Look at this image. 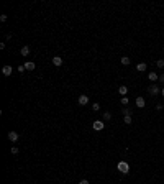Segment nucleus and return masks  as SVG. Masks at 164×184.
<instances>
[{
  "mask_svg": "<svg viewBox=\"0 0 164 184\" xmlns=\"http://www.w3.org/2000/svg\"><path fill=\"white\" fill-rule=\"evenodd\" d=\"M12 66H3V68H2V73H3V76H10L12 74Z\"/></svg>",
  "mask_w": 164,
  "mask_h": 184,
  "instance_id": "nucleus-6",
  "label": "nucleus"
},
{
  "mask_svg": "<svg viewBox=\"0 0 164 184\" xmlns=\"http://www.w3.org/2000/svg\"><path fill=\"white\" fill-rule=\"evenodd\" d=\"M89 104V97L87 95H81L79 97V105H87Z\"/></svg>",
  "mask_w": 164,
  "mask_h": 184,
  "instance_id": "nucleus-7",
  "label": "nucleus"
},
{
  "mask_svg": "<svg viewBox=\"0 0 164 184\" xmlns=\"http://www.w3.org/2000/svg\"><path fill=\"white\" fill-rule=\"evenodd\" d=\"M148 79L153 81V82H156V81H159V76H158L156 73H149V74H148Z\"/></svg>",
  "mask_w": 164,
  "mask_h": 184,
  "instance_id": "nucleus-10",
  "label": "nucleus"
},
{
  "mask_svg": "<svg viewBox=\"0 0 164 184\" xmlns=\"http://www.w3.org/2000/svg\"><path fill=\"white\" fill-rule=\"evenodd\" d=\"M23 66H25V69H26V71H33L34 68H36V66H34V62H33V61H28V62H25Z\"/></svg>",
  "mask_w": 164,
  "mask_h": 184,
  "instance_id": "nucleus-5",
  "label": "nucleus"
},
{
  "mask_svg": "<svg viewBox=\"0 0 164 184\" xmlns=\"http://www.w3.org/2000/svg\"><path fill=\"white\" fill-rule=\"evenodd\" d=\"M123 122H125L126 125H130L131 123V115H125V117H123Z\"/></svg>",
  "mask_w": 164,
  "mask_h": 184,
  "instance_id": "nucleus-15",
  "label": "nucleus"
},
{
  "mask_svg": "<svg viewBox=\"0 0 164 184\" xmlns=\"http://www.w3.org/2000/svg\"><path fill=\"white\" fill-rule=\"evenodd\" d=\"M0 20H2V21H7V15H5V13H2V15H0Z\"/></svg>",
  "mask_w": 164,
  "mask_h": 184,
  "instance_id": "nucleus-22",
  "label": "nucleus"
},
{
  "mask_svg": "<svg viewBox=\"0 0 164 184\" xmlns=\"http://www.w3.org/2000/svg\"><path fill=\"white\" fill-rule=\"evenodd\" d=\"M79 184H89V181H87V179H82V181L79 182Z\"/></svg>",
  "mask_w": 164,
  "mask_h": 184,
  "instance_id": "nucleus-24",
  "label": "nucleus"
},
{
  "mask_svg": "<svg viewBox=\"0 0 164 184\" xmlns=\"http://www.w3.org/2000/svg\"><path fill=\"white\" fill-rule=\"evenodd\" d=\"M118 92H120L123 97H126V94H128V87H126V86H120V89H118Z\"/></svg>",
  "mask_w": 164,
  "mask_h": 184,
  "instance_id": "nucleus-12",
  "label": "nucleus"
},
{
  "mask_svg": "<svg viewBox=\"0 0 164 184\" xmlns=\"http://www.w3.org/2000/svg\"><path fill=\"white\" fill-rule=\"evenodd\" d=\"M25 71V66H18V73H23Z\"/></svg>",
  "mask_w": 164,
  "mask_h": 184,
  "instance_id": "nucleus-23",
  "label": "nucleus"
},
{
  "mask_svg": "<svg viewBox=\"0 0 164 184\" xmlns=\"http://www.w3.org/2000/svg\"><path fill=\"white\" fill-rule=\"evenodd\" d=\"M53 64H54V66H63V58L54 56V58H53Z\"/></svg>",
  "mask_w": 164,
  "mask_h": 184,
  "instance_id": "nucleus-8",
  "label": "nucleus"
},
{
  "mask_svg": "<svg viewBox=\"0 0 164 184\" xmlns=\"http://www.w3.org/2000/svg\"><path fill=\"white\" fill-rule=\"evenodd\" d=\"M148 92H149V94H151V95H158V94H159V92H161V91H159V87L156 86V84H154V86H151V87H149V89H148Z\"/></svg>",
  "mask_w": 164,
  "mask_h": 184,
  "instance_id": "nucleus-3",
  "label": "nucleus"
},
{
  "mask_svg": "<svg viewBox=\"0 0 164 184\" xmlns=\"http://www.w3.org/2000/svg\"><path fill=\"white\" fill-rule=\"evenodd\" d=\"M122 112H123V115H131V110H130V109H126V107H123Z\"/></svg>",
  "mask_w": 164,
  "mask_h": 184,
  "instance_id": "nucleus-16",
  "label": "nucleus"
},
{
  "mask_svg": "<svg viewBox=\"0 0 164 184\" xmlns=\"http://www.w3.org/2000/svg\"><path fill=\"white\" fill-rule=\"evenodd\" d=\"M117 168H118V171H120L122 174H128V171H130V166H128L126 161H120Z\"/></svg>",
  "mask_w": 164,
  "mask_h": 184,
  "instance_id": "nucleus-1",
  "label": "nucleus"
},
{
  "mask_svg": "<svg viewBox=\"0 0 164 184\" xmlns=\"http://www.w3.org/2000/svg\"><path fill=\"white\" fill-rule=\"evenodd\" d=\"M8 140L13 141V143L18 141V133H16V132H8Z\"/></svg>",
  "mask_w": 164,
  "mask_h": 184,
  "instance_id": "nucleus-4",
  "label": "nucleus"
},
{
  "mask_svg": "<svg viewBox=\"0 0 164 184\" xmlns=\"http://www.w3.org/2000/svg\"><path fill=\"white\" fill-rule=\"evenodd\" d=\"M12 153L16 155V153H18V148H16V146H12Z\"/></svg>",
  "mask_w": 164,
  "mask_h": 184,
  "instance_id": "nucleus-21",
  "label": "nucleus"
},
{
  "mask_svg": "<svg viewBox=\"0 0 164 184\" xmlns=\"http://www.w3.org/2000/svg\"><path fill=\"white\" fill-rule=\"evenodd\" d=\"M92 109L97 112V110H100V105H99V104H94V105H92Z\"/></svg>",
  "mask_w": 164,
  "mask_h": 184,
  "instance_id": "nucleus-20",
  "label": "nucleus"
},
{
  "mask_svg": "<svg viewBox=\"0 0 164 184\" xmlns=\"http://www.w3.org/2000/svg\"><path fill=\"white\" fill-rule=\"evenodd\" d=\"M156 64H158V68H164V59H159Z\"/></svg>",
  "mask_w": 164,
  "mask_h": 184,
  "instance_id": "nucleus-18",
  "label": "nucleus"
},
{
  "mask_svg": "<svg viewBox=\"0 0 164 184\" xmlns=\"http://www.w3.org/2000/svg\"><path fill=\"white\" fill-rule=\"evenodd\" d=\"M103 120H105V122L112 120V114H110V112H105V114H103Z\"/></svg>",
  "mask_w": 164,
  "mask_h": 184,
  "instance_id": "nucleus-14",
  "label": "nucleus"
},
{
  "mask_svg": "<svg viewBox=\"0 0 164 184\" xmlns=\"http://www.w3.org/2000/svg\"><path fill=\"white\" fill-rule=\"evenodd\" d=\"M144 104H146V102H144L143 97H136V105H138V107H141V109H143Z\"/></svg>",
  "mask_w": 164,
  "mask_h": 184,
  "instance_id": "nucleus-11",
  "label": "nucleus"
},
{
  "mask_svg": "<svg viewBox=\"0 0 164 184\" xmlns=\"http://www.w3.org/2000/svg\"><path fill=\"white\" fill-rule=\"evenodd\" d=\"M122 64H130V58H122Z\"/></svg>",
  "mask_w": 164,
  "mask_h": 184,
  "instance_id": "nucleus-17",
  "label": "nucleus"
},
{
  "mask_svg": "<svg viewBox=\"0 0 164 184\" xmlns=\"http://www.w3.org/2000/svg\"><path fill=\"white\" fill-rule=\"evenodd\" d=\"M92 127H94V130H95V132H100V130H103L105 123L102 122V120H95V122L92 123Z\"/></svg>",
  "mask_w": 164,
  "mask_h": 184,
  "instance_id": "nucleus-2",
  "label": "nucleus"
},
{
  "mask_svg": "<svg viewBox=\"0 0 164 184\" xmlns=\"http://www.w3.org/2000/svg\"><path fill=\"white\" fill-rule=\"evenodd\" d=\"M122 105H128V97H123L122 99Z\"/></svg>",
  "mask_w": 164,
  "mask_h": 184,
  "instance_id": "nucleus-19",
  "label": "nucleus"
},
{
  "mask_svg": "<svg viewBox=\"0 0 164 184\" xmlns=\"http://www.w3.org/2000/svg\"><path fill=\"white\" fill-rule=\"evenodd\" d=\"M20 53H21V56H28V54H30V48H28V46H23Z\"/></svg>",
  "mask_w": 164,
  "mask_h": 184,
  "instance_id": "nucleus-13",
  "label": "nucleus"
},
{
  "mask_svg": "<svg viewBox=\"0 0 164 184\" xmlns=\"http://www.w3.org/2000/svg\"><path fill=\"white\" fill-rule=\"evenodd\" d=\"M159 81H161V82H164V74L161 76V77H159Z\"/></svg>",
  "mask_w": 164,
  "mask_h": 184,
  "instance_id": "nucleus-25",
  "label": "nucleus"
},
{
  "mask_svg": "<svg viewBox=\"0 0 164 184\" xmlns=\"http://www.w3.org/2000/svg\"><path fill=\"white\" fill-rule=\"evenodd\" d=\"M161 94H162V95H164V89H162V91H161Z\"/></svg>",
  "mask_w": 164,
  "mask_h": 184,
  "instance_id": "nucleus-26",
  "label": "nucleus"
},
{
  "mask_svg": "<svg viewBox=\"0 0 164 184\" xmlns=\"http://www.w3.org/2000/svg\"><path fill=\"white\" fill-rule=\"evenodd\" d=\"M146 69H148V66H146L144 62H140V64H136V71H140V73H144Z\"/></svg>",
  "mask_w": 164,
  "mask_h": 184,
  "instance_id": "nucleus-9",
  "label": "nucleus"
}]
</instances>
